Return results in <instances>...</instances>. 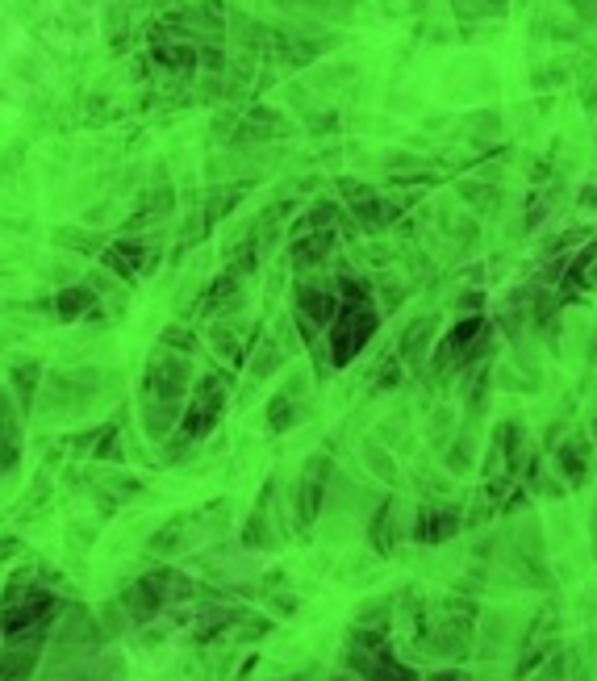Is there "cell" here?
I'll return each instance as SVG.
<instances>
[{"label":"cell","instance_id":"cell-1","mask_svg":"<svg viewBox=\"0 0 597 681\" xmlns=\"http://www.w3.org/2000/svg\"><path fill=\"white\" fill-rule=\"evenodd\" d=\"M42 661V644L34 640H5L0 644V681H30Z\"/></svg>","mask_w":597,"mask_h":681},{"label":"cell","instance_id":"cell-4","mask_svg":"<svg viewBox=\"0 0 597 681\" xmlns=\"http://www.w3.org/2000/svg\"><path fill=\"white\" fill-rule=\"evenodd\" d=\"M21 464V427L17 422H0V481L13 477Z\"/></svg>","mask_w":597,"mask_h":681},{"label":"cell","instance_id":"cell-2","mask_svg":"<svg viewBox=\"0 0 597 681\" xmlns=\"http://www.w3.org/2000/svg\"><path fill=\"white\" fill-rule=\"evenodd\" d=\"M42 389V364L34 356H13L9 360V393L17 397V410H30Z\"/></svg>","mask_w":597,"mask_h":681},{"label":"cell","instance_id":"cell-5","mask_svg":"<svg viewBox=\"0 0 597 681\" xmlns=\"http://www.w3.org/2000/svg\"><path fill=\"white\" fill-rule=\"evenodd\" d=\"M17 414H21V410H17V397H13L5 385H0V422H17Z\"/></svg>","mask_w":597,"mask_h":681},{"label":"cell","instance_id":"cell-6","mask_svg":"<svg viewBox=\"0 0 597 681\" xmlns=\"http://www.w3.org/2000/svg\"><path fill=\"white\" fill-rule=\"evenodd\" d=\"M21 552V539L17 535H0V565H5V560H13Z\"/></svg>","mask_w":597,"mask_h":681},{"label":"cell","instance_id":"cell-3","mask_svg":"<svg viewBox=\"0 0 597 681\" xmlns=\"http://www.w3.org/2000/svg\"><path fill=\"white\" fill-rule=\"evenodd\" d=\"M88 310H97V297H92V289H84V285H71V289H63V293L55 297V314H59L63 322L84 318Z\"/></svg>","mask_w":597,"mask_h":681}]
</instances>
